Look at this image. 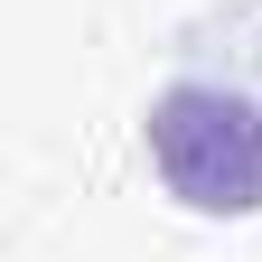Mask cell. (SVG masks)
<instances>
[{
	"label": "cell",
	"instance_id": "obj_1",
	"mask_svg": "<svg viewBox=\"0 0 262 262\" xmlns=\"http://www.w3.org/2000/svg\"><path fill=\"white\" fill-rule=\"evenodd\" d=\"M150 159L178 206L196 215H253L262 206V103L234 84H169L150 103Z\"/></svg>",
	"mask_w": 262,
	"mask_h": 262
}]
</instances>
